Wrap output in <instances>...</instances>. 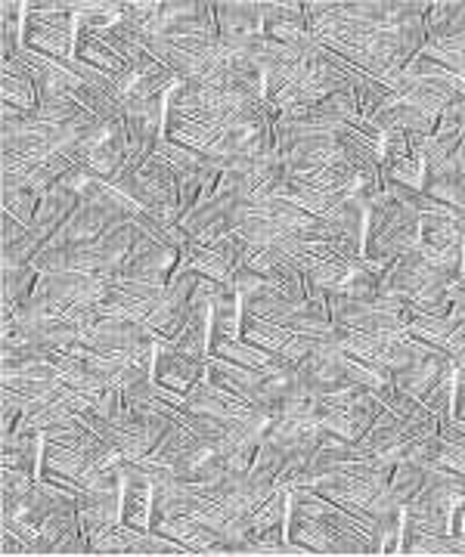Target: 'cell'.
<instances>
[{"label": "cell", "instance_id": "1", "mask_svg": "<svg viewBox=\"0 0 465 557\" xmlns=\"http://www.w3.org/2000/svg\"><path fill=\"white\" fill-rule=\"evenodd\" d=\"M419 242H423V223L413 208L394 199L388 189L366 201V258L388 267L406 251H416Z\"/></svg>", "mask_w": 465, "mask_h": 557}, {"label": "cell", "instance_id": "2", "mask_svg": "<svg viewBox=\"0 0 465 557\" xmlns=\"http://www.w3.org/2000/svg\"><path fill=\"white\" fill-rule=\"evenodd\" d=\"M78 38V16L75 3H25V32L22 47L32 53H41L57 62H69L75 57Z\"/></svg>", "mask_w": 465, "mask_h": 557}, {"label": "cell", "instance_id": "3", "mask_svg": "<svg viewBox=\"0 0 465 557\" xmlns=\"http://www.w3.org/2000/svg\"><path fill=\"white\" fill-rule=\"evenodd\" d=\"M450 285H453V278L441 273L438 267H431L419 251H406L401 258H394L382 273V295L401 298L404 304L444 292Z\"/></svg>", "mask_w": 465, "mask_h": 557}, {"label": "cell", "instance_id": "4", "mask_svg": "<svg viewBox=\"0 0 465 557\" xmlns=\"http://www.w3.org/2000/svg\"><path fill=\"white\" fill-rule=\"evenodd\" d=\"M289 539L307 548L310 555H366V548L357 539L344 536L326 520L310 518L302 511H289Z\"/></svg>", "mask_w": 465, "mask_h": 557}, {"label": "cell", "instance_id": "5", "mask_svg": "<svg viewBox=\"0 0 465 557\" xmlns=\"http://www.w3.org/2000/svg\"><path fill=\"white\" fill-rule=\"evenodd\" d=\"M183 263V251L181 248H171V245H162L159 239L146 236L143 233L137 248L131 260L124 263L122 276L131 278H146V282H159V285H168L171 278L178 276Z\"/></svg>", "mask_w": 465, "mask_h": 557}, {"label": "cell", "instance_id": "6", "mask_svg": "<svg viewBox=\"0 0 465 557\" xmlns=\"http://www.w3.org/2000/svg\"><path fill=\"white\" fill-rule=\"evenodd\" d=\"M243 338L252 341V344H258V347H264V350H270V354H277V357H283L285 362H292V366H295V362H302L307 354H314V350H317V344H323V341L298 335V332H292V329H285V325H273V322L245 317V313H243Z\"/></svg>", "mask_w": 465, "mask_h": 557}, {"label": "cell", "instance_id": "7", "mask_svg": "<svg viewBox=\"0 0 465 557\" xmlns=\"http://www.w3.org/2000/svg\"><path fill=\"white\" fill-rule=\"evenodd\" d=\"M115 223L109 220L106 211H100L97 205H90V201H82L75 211H72V218L62 223L60 230L53 233V239L47 242L44 248H50V251H72V248H87V245H94V242L100 239L102 233H109Z\"/></svg>", "mask_w": 465, "mask_h": 557}, {"label": "cell", "instance_id": "8", "mask_svg": "<svg viewBox=\"0 0 465 557\" xmlns=\"http://www.w3.org/2000/svg\"><path fill=\"white\" fill-rule=\"evenodd\" d=\"M264 35L270 40H280L285 47L302 50L304 57L314 47V35L307 28V13L304 3H261Z\"/></svg>", "mask_w": 465, "mask_h": 557}, {"label": "cell", "instance_id": "9", "mask_svg": "<svg viewBox=\"0 0 465 557\" xmlns=\"http://www.w3.org/2000/svg\"><path fill=\"white\" fill-rule=\"evenodd\" d=\"M149 338L156 335L143 322H127V319H97L90 329L82 332V344L97 354H131Z\"/></svg>", "mask_w": 465, "mask_h": 557}, {"label": "cell", "instance_id": "10", "mask_svg": "<svg viewBox=\"0 0 465 557\" xmlns=\"http://www.w3.org/2000/svg\"><path fill=\"white\" fill-rule=\"evenodd\" d=\"M255 406L243 399L240 394L227 391L223 384L211 381L205 375L203 381H196L189 391H186V412L193 416H211V418H240L248 416Z\"/></svg>", "mask_w": 465, "mask_h": 557}, {"label": "cell", "instance_id": "11", "mask_svg": "<svg viewBox=\"0 0 465 557\" xmlns=\"http://www.w3.org/2000/svg\"><path fill=\"white\" fill-rule=\"evenodd\" d=\"M208 375V362H199V359L183 357L181 350L171 347V341H159L156 347V359H152V379L159 381L162 387H171L186 397V391L203 381Z\"/></svg>", "mask_w": 465, "mask_h": 557}, {"label": "cell", "instance_id": "12", "mask_svg": "<svg viewBox=\"0 0 465 557\" xmlns=\"http://www.w3.org/2000/svg\"><path fill=\"white\" fill-rule=\"evenodd\" d=\"M122 523L134 527V530L152 527V480L134 461H124Z\"/></svg>", "mask_w": 465, "mask_h": 557}, {"label": "cell", "instance_id": "13", "mask_svg": "<svg viewBox=\"0 0 465 557\" xmlns=\"http://www.w3.org/2000/svg\"><path fill=\"white\" fill-rule=\"evenodd\" d=\"M82 205V196L72 189V186H65V183H53L47 193L41 196V205H38V214L32 220V236L47 245V242L53 239V233L60 230L65 220L72 218V211Z\"/></svg>", "mask_w": 465, "mask_h": 557}, {"label": "cell", "instance_id": "14", "mask_svg": "<svg viewBox=\"0 0 465 557\" xmlns=\"http://www.w3.org/2000/svg\"><path fill=\"white\" fill-rule=\"evenodd\" d=\"M453 372H456V362L450 359V354L435 347L431 354H425V357L416 359L413 366H406L404 372H397V375H394V384H397V391H404L409 397L423 399L438 381L446 379V375H453Z\"/></svg>", "mask_w": 465, "mask_h": 557}, {"label": "cell", "instance_id": "15", "mask_svg": "<svg viewBox=\"0 0 465 557\" xmlns=\"http://www.w3.org/2000/svg\"><path fill=\"white\" fill-rule=\"evenodd\" d=\"M215 20H218V32H221L223 44H240V40L252 38V35H264V13L261 3L252 0H221L215 3Z\"/></svg>", "mask_w": 465, "mask_h": 557}, {"label": "cell", "instance_id": "16", "mask_svg": "<svg viewBox=\"0 0 465 557\" xmlns=\"http://www.w3.org/2000/svg\"><path fill=\"white\" fill-rule=\"evenodd\" d=\"M423 193L431 199L444 201L465 211V174L456 168L453 159L441 161H425L423 174Z\"/></svg>", "mask_w": 465, "mask_h": 557}, {"label": "cell", "instance_id": "17", "mask_svg": "<svg viewBox=\"0 0 465 557\" xmlns=\"http://www.w3.org/2000/svg\"><path fill=\"white\" fill-rule=\"evenodd\" d=\"M211 357H221L227 362H236V366H245V369H261V372H273V369H283V366H292L285 362L283 357L264 350L258 344L245 338H223L211 341Z\"/></svg>", "mask_w": 465, "mask_h": 557}, {"label": "cell", "instance_id": "18", "mask_svg": "<svg viewBox=\"0 0 465 557\" xmlns=\"http://www.w3.org/2000/svg\"><path fill=\"white\" fill-rule=\"evenodd\" d=\"M72 60L87 62V65H94V69H100L106 75H112V78H122L124 72H127V62L106 44V40L97 35V32H90V28H78V38H75V57Z\"/></svg>", "mask_w": 465, "mask_h": 557}, {"label": "cell", "instance_id": "19", "mask_svg": "<svg viewBox=\"0 0 465 557\" xmlns=\"http://www.w3.org/2000/svg\"><path fill=\"white\" fill-rule=\"evenodd\" d=\"M243 338V298L223 282L211 304V341Z\"/></svg>", "mask_w": 465, "mask_h": 557}, {"label": "cell", "instance_id": "20", "mask_svg": "<svg viewBox=\"0 0 465 557\" xmlns=\"http://www.w3.org/2000/svg\"><path fill=\"white\" fill-rule=\"evenodd\" d=\"M0 97H3V106H13V109H22V112H35L38 109V87L35 81L25 75L20 62H3V72H0Z\"/></svg>", "mask_w": 465, "mask_h": 557}, {"label": "cell", "instance_id": "21", "mask_svg": "<svg viewBox=\"0 0 465 557\" xmlns=\"http://www.w3.org/2000/svg\"><path fill=\"white\" fill-rule=\"evenodd\" d=\"M183 260L189 270H196L199 276L205 278H218V282H227L233 267H236V258H230L221 248H211V245H199V242H189L183 248Z\"/></svg>", "mask_w": 465, "mask_h": 557}, {"label": "cell", "instance_id": "22", "mask_svg": "<svg viewBox=\"0 0 465 557\" xmlns=\"http://www.w3.org/2000/svg\"><path fill=\"white\" fill-rule=\"evenodd\" d=\"M425 478H428V468L404 458V461L394 465V474H391L388 490H391V496L397 498L401 505H406V502H413V498L419 496V490L425 486Z\"/></svg>", "mask_w": 465, "mask_h": 557}, {"label": "cell", "instance_id": "23", "mask_svg": "<svg viewBox=\"0 0 465 557\" xmlns=\"http://www.w3.org/2000/svg\"><path fill=\"white\" fill-rule=\"evenodd\" d=\"M41 196L28 186H16V189H3V214L16 218L25 226H32V220L38 214Z\"/></svg>", "mask_w": 465, "mask_h": 557}, {"label": "cell", "instance_id": "24", "mask_svg": "<svg viewBox=\"0 0 465 557\" xmlns=\"http://www.w3.org/2000/svg\"><path fill=\"white\" fill-rule=\"evenodd\" d=\"M423 174L425 161L413 159V156L391 161V164H382V186L394 183V186H406V189H423Z\"/></svg>", "mask_w": 465, "mask_h": 557}, {"label": "cell", "instance_id": "25", "mask_svg": "<svg viewBox=\"0 0 465 557\" xmlns=\"http://www.w3.org/2000/svg\"><path fill=\"white\" fill-rule=\"evenodd\" d=\"M78 112H82V106L75 97H53V100L38 102V109L32 115L41 124H50V127H65Z\"/></svg>", "mask_w": 465, "mask_h": 557}, {"label": "cell", "instance_id": "26", "mask_svg": "<svg viewBox=\"0 0 465 557\" xmlns=\"http://www.w3.org/2000/svg\"><path fill=\"white\" fill-rule=\"evenodd\" d=\"M453 399H456V372L438 381V384L425 394L423 403L428 412H435L438 418H450L453 416Z\"/></svg>", "mask_w": 465, "mask_h": 557}, {"label": "cell", "instance_id": "27", "mask_svg": "<svg viewBox=\"0 0 465 557\" xmlns=\"http://www.w3.org/2000/svg\"><path fill=\"white\" fill-rule=\"evenodd\" d=\"M159 10H162V3H156V0L122 3V20H127L131 25H137L143 35H149V32H152V25H156V20H159Z\"/></svg>", "mask_w": 465, "mask_h": 557}, {"label": "cell", "instance_id": "28", "mask_svg": "<svg viewBox=\"0 0 465 557\" xmlns=\"http://www.w3.org/2000/svg\"><path fill=\"white\" fill-rule=\"evenodd\" d=\"M3 555H32L28 542L22 536H16L13 530H3Z\"/></svg>", "mask_w": 465, "mask_h": 557}, {"label": "cell", "instance_id": "29", "mask_svg": "<svg viewBox=\"0 0 465 557\" xmlns=\"http://www.w3.org/2000/svg\"><path fill=\"white\" fill-rule=\"evenodd\" d=\"M456 533H465V505L460 508V515H456Z\"/></svg>", "mask_w": 465, "mask_h": 557}]
</instances>
